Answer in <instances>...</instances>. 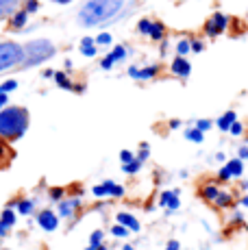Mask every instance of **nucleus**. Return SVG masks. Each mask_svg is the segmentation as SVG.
<instances>
[{"mask_svg":"<svg viewBox=\"0 0 248 250\" xmlns=\"http://www.w3.org/2000/svg\"><path fill=\"white\" fill-rule=\"evenodd\" d=\"M122 9H124V0H87L79 9L76 18H79V24L92 28L111 22Z\"/></svg>","mask_w":248,"mask_h":250,"instance_id":"f257e3e1","label":"nucleus"},{"mask_svg":"<svg viewBox=\"0 0 248 250\" xmlns=\"http://www.w3.org/2000/svg\"><path fill=\"white\" fill-rule=\"evenodd\" d=\"M28 128V111L24 107H4L0 111V139H20Z\"/></svg>","mask_w":248,"mask_h":250,"instance_id":"f03ea898","label":"nucleus"},{"mask_svg":"<svg viewBox=\"0 0 248 250\" xmlns=\"http://www.w3.org/2000/svg\"><path fill=\"white\" fill-rule=\"evenodd\" d=\"M22 50H24L22 68H33V65H40L44 61H48L50 57H55L57 48L50 40H33L26 46H22Z\"/></svg>","mask_w":248,"mask_h":250,"instance_id":"7ed1b4c3","label":"nucleus"},{"mask_svg":"<svg viewBox=\"0 0 248 250\" xmlns=\"http://www.w3.org/2000/svg\"><path fill=\"white\" fill-rule=\"evenodd\" d=\"M198 194H200V198H203L205 203H209L211 207H216V209H231V207L235 205V198H233L231 191L222 189L216 181L203 183L200 189H198Z\"/></svg>","mask_w":248,"mask_h":250,"instance_id":"20e7f679","label":"nucleus"},{"mask_svg":"<svg viewBox=\"0 0 248 250\" xmlns=\"http://www.w3.org/2000/svg\"><path fill=\"white\" fill-rule=\"evenodd\" d=\"M24 61V50L16 42H0V74L11 68H18Z\"/></svg>","mask_w":248,"mask_h":250,"instance_id":"39448f33","label":"nucleus"},{"mask_svg":"<svg viewBox=\"0 0 248 250\" xmlns=\"http://www.w3.org/2000/svg\"><path fill=\"white\" fill-rule=\"evenodd\" d=\"M244 174V161L240 157H233V159L224 161V166L218 170V181H233L240 179Z\"/></svg>","mask_w":248,"mask_h":250,"instance_id":"423d86ee","label":"nucleus"},{"mask_svg":"<svg viewBox=\"0 0 248 250\" xmlns=\"http://www.w3.org/2000/svg\"><path fill=\"white\" fill-rule=\"evenodd\" d=\"M92 194L96 196V198H122L124 187L118 185V183H113V181H103V183H98V185L92 187Z\"/></svg>","mask_w":248,"mask_h":250,"instance_id":"0eeeda50","label":"nucleus"},{"mask_svg":"<svg viewBox=\"0 0 248 250\" xmlns=\"http://www.w3.org/2000/svg\"><path fill=\"white\" fill-rule=\"evenodd\" d=\"M227 26H228V18L222 11H216L205 22V33H207V37H218L227 31Z\"/></svg>","mask_w":248,"mask_h":250,"instance_id":"6e6552de","label":"nucleus"},{"mask_svg":"<svg viewBox=\"0 0 248 250\" xmlns=\"http://www.w3.org/2000/svg\"><path fill=\"white\" fill-rule=\"evenodd\" d=\"M37 224H40L44 230L52 233V230L59 229V215H57L52 209H41L40 213H37Z\"/></svg>","mask_w":248,"mask_h":250,"instance_id":"1a4fd4ad","label":"nucleus"},{"mask_svg":"<svg viewBox=\"0 0 248 250\" xmlns=\"http://www.w3.org/2000/svg\"><path fill=\"white\" fill-rule=\"evenodd\" d=\"M159 205L164 207V209H168L170 213L176 211V209H179V205H181L179 189H165V191H161V194H159Z\"/></svg>","mask_w":248,"mask_h":250,"instance_id":"9d476101","label":"nucleus"},{"mask_svg":"<svg viewBox=\"0 0 248 250\" xmlns=\"http://www.w3.org/2000/svg\"><path fill=\"white\" fill-rule=\"evenodd\" d=\"M116 222L120 224V227H124L126 230H131V233H140L142 230L140 220H137L133 213H128V211H120V213L116 215Z\"/></svg>","mask_w":248,"mask_h":250,"instance_id":"9b49d317","label":"nucleus"},{"mask_svg":"<svg viewBox=\"0 0 248 250\" xmlns=\"http://www.w3.org/2000/svg\"><path fill=\"white\" fill-rule=\"evenodd\" d=\"M157 72H159V65H146V68H135V65H131V68H128V76L135 81H150L157 76Z\"/></svg>","mask_w":248,"mask_h":250,"instance_id":"f8f14e48","label":"nucleus"},{"mask_svg":"<svg viewBox=\"0 0 248 250\" xmlns=\"http://www.w3.org/2000/svg\"><path fill=\"white\" fill-rule=\"evenodd\" d=\"M81 209V200L79 198H68V200H61L59 203V218H65V220H72L76 215V211Z\"/></svg>","mask_w":248,"mask_h":250,"instance_id":"ddd939ff","label":"nucleus"},{"mask_svg":"<svg viewBox=\"0 0 248 250\" xmlns=\"http://www.w3.org/2000/svg\"><path fill=\"white\" fill-rule=\"evenodd\" d=\"M124 57H126V46H116V48H113V50L103 59L100 68H103V70H111L113 65L118 63V61H122V59H124Z\"/></svg>","mask_w":248,"mask_h":250,"instance_id":"4468645a","label":"nucleus"},{"mask_svg":"<svg viewBox=\"0 0 248 250\" xmlns=\"http://www.w3.org/2000/svg\"><path fill=\"white\" fill-rule=\"evenodd\" d=\"M170 70H172V74L179 76V79H187V76L192 74V63H189L185 57H176L172 61V65H170Z\"/></svg>","mask_w":248,"mask_h":250,"instance_id":"2eb2a0df","label":"nucleus"},{"mask_svg":"<svg viewBox=\"0 0 248 250\" xmlns=\"http://www.w3.org/2000/svg\"><path fill=\"white\" fill-rule=\"evenodd\" d=\"M11 227H16V211H13V207H7L0 213V237H4L11 230Z\"/></svg>","mask_w":248,"mask_h":250,"instance_id":"dca6fc26","label":"nucleus"},{"mask_svg":"<svg viewBox=\"0 0 248 250\" xmlns=\"http://www.w3.org/2000/svg\"><path fill=\"white\" fill-rule=\"evenodd\" d=\"M26 22H28V13L24 9H18L11 16V20H9V28H11V31H22V28L26 26Z\"/></svg>","mask_w":248,"mask_h":250,"instance_id":"f3484780","label":"nucleus"},{"mask_svg":"<svg viewBox=\"0 0 248 250\" xmlns=\"http://www.w3.org/2000/svg\"><path fill=\"white\" fill-rule=\"evenodd\" d=\"M233 122H237V113L233 111V109H228V111H224L220 118L216 120V126L220 128V131H228V128L233 126Z\"/></svg>","mask_w":248,"mask_h":250,"instance_id":"a211bd4d","label":"nucleus"},{"mask_svg":"<svg viewBox=\"0 0 248 250\" xmlns=\"http://www.w3.org/2000/svg\"><path fill=\"white\" fill-rule=\"evenodd\" d=\"M22 2L24 0H0V20H4L7 16H13Z\"/></svg>","mask_w":248,"mask_h":250,"instance_id":"6ab92c4d","label":"nucleus"},{"mask_svg":"<svg viewBox=\"0 0 248 250\" xmlns=\"http://www.w3.org/2000/svg\"><path fill=\"white\" fill-rule=\"evenodd\" d=\"M98 48H96V42L92 37H83L81 40V55L83 57H96Z\"/></svg>","mask_w":248,"mask_h":250,"instance_id":"aec40b11","label":"nucleus"},{"mask_svg":"<svg viewBox=\"0 0 248 250\" xmlns=\"http://www.w3.org/2000/svg\"><path fill=\"white\" fill-rule=\"evenodd\" d=\"M13 207H16V211L20 215H28V213H33V209H35V200H18V203H13Z\"/></svg>","mask_w":248,"mask_h":250,"instance_id":"412c9836","label":"nucleus"},{"mask_svg":"<svg viewBox=\"0 0 248 250\" xmlns=\"http://www.w3.org/2000/svg\"><path fill=\"white\" fill-rule=\"evenodd\" d=\"M103 244H104V233L100 229H96L92 235H89V246L85 248V250H98Z\"/></svg>","mask_w":248,"mask_h":250,"instance_id":"4be33fe9","label":"nucleus"},{"mask_svg":"<svg viewBox=\"0 0 248 250\" xmlns=\"http://www.w3.org/2000/svg\"><path fill=\"white\" fill-rule=\"evenodd\" d=\"M185 139H187V142H192V144H203L205 133H200L196 126H189V128H185Z\"/></svg>","mask_w":248,"mask_h":250,"instance_id":"5701e85b","label":"nucleus"},{"mask_svg":"<svg viewBox=\"0 0 248 250\" xmlns=\"http://www.w3.org/2000/svg\"><path fill=\"white\" fill-rule=\"evenodd\" d=\"M164 35H165V26H164V22H152V28H150V40H155V42H161L164 40Z\"/></svg>","mask_w":248,"mask_h":250,"instance_id":"b1692460","label":"nucleus"},{"mask_svg":"<svg viewBox=\"0 0 248 250\" xmlns=\"http://www.w3.org/2000/svg\"><path fill=\"white\" fill-rule=\"evenodd\" d=\"M52 79L57 81V85H59L61 89H70V91L74 89V83L68 79V76H65V72H55V76H52Z\"/></svg>","mask_w":248,"mask_h":250,"instance_id":"393cba45","label":"nucleus"},{"mask_svg":"<svg viewBox=\"0 0 248 250\" xmlns=\"http://www.w3.org/2000/svg\"><path fill=\"white\" fill-rule=\"evenodd\" d=\"M142 166H144V163H142V161L135 157V159H133L131 163H126V166H122V172H124V174H137V172L142 170Z\"/></svg>","mask_w":248,"mask_h":250,"instance_id":"a878e982","label":"nucleus"},{"mask_svg":"<svg viewBox=\"0 0 248 250\" xmlns=\"http://www.w3.org/2000/svg\"><path fill=\"white\" fill-rule=\"evenodd\" d=\"M189 50H192V42H189L187 37L179 40V44H176V57H185Z\"/></svg>","mask_w":248,"mask_h":250,"instance_id":"bb28decb","label":"nucleus"},{"mask_svg":"<svg viewBox=\"0 0 248 250\" xmlns=\"http://www.w3.org/2000/svg\"><path fill=\"white\" fill-rule=\"evenodd\" d=\"M152 22H155V20H148V18H142V20H140V24H137V31H140L142 35H150Z\"/></svg>","mask_w":248,"mask_h":250,"instance_id":"cd10ccee","label":"nucleus"},{"mask_svg":"<svg viewBox=\"0 0 248 250\" xmlns=\"http://www.w3.org/2000/svg\"><path fill=\"white\" fill-rule=\"evenodd\" d=\"M194 126H196L200 133H207L209 128L213 126V122H211V120H207V118H203V120H196V122H194Z\"/></svg>","mask_w":248,"mask_h":250,"instance_id":"c85d7f7f","label":"nucleus"},{"mask_svg":"<svg viewBox=\"0 0 248 250\" xmlns=\"http://www.w3.org/2000/svg\"><path fill=\"white\" fill-rule=\"evenodd\" d=\"M128 233H131V230H126L124 227H120V224H113V227H111V235H113V237L124 239V237H128Z\"/></svg>","mask_w":248,"mask_h":250,"instance_id":"c756f323","label":"nucleus"},{"mask_svg":"<svg viewBox=\"0 0 248 250\" xmlns=\"http://www.w3.org/2000/svg\"><path fill=\"white\" fill-rule=\"evenodd\" d=\"M18 89V81L16 79H9L4 81V83H0V91H4V94H9V91Z\"/></svg>","mask_w":248,"mask_h":250,"instance_id":"7c9ffc66","label":"nucleus"},{"mask_svg":"<svg viewBox=\"0 0 248 250\" xmlns=\"http://www.w3.org/2000/svg\"><path fill=\"white\" fill-rule=\"evenodd\" d=\"M63 194H65L63 187H52V189H50V200H57V203H61V200H63Z\"/></svg>","mask_w":248,"mask_h":250,"instance_id":"2f4dec72","label":"nucleus"},{"mask_svg":"<svg viewBox=\"0 0 248 250\" xmlns=\"http://www.w3.org/2000/svg\"><path fill=\"white\" fill-rule=\"evenodd\" d=\"M94 42H96V46H109L111 44V35H109V33H100Z\"/></svg>","mask_w":248,"mask_h":250,"instance_id":"473e14b6","label":"nucleus"},{"mask_svg":"<svg viewBox=\"0 0 248 250\" xmlns=\"http://www.w3.org/2000/svg\"><path fill=\"white\" fill-rule=\"evenodd\" d=\"M148 155H150V146H148V144H142V146H140V155H137V159H140L142 163H144L146 159H148Z\"/></svg>","mask_w":248,"mask_h":250,"instance_id":"72a5a7b5","label":"nucleus"},{"mask_svg":"<svg viewBox=\"0 0 248 250\" xmlns=\"http://www.w3.org/2000/svg\"><path fill=\"white\" fill-rule=\"evenodd\" d=\"M228 133H231L233 137H237V135H242V133H244V124L242 122H233V126L228 128Z\"/></svg>","mask_w":248,"mask_h":250,"instance_id":"f704fd0d","label":"nucleus"},{"mask_svg":"<svg viewBox=\"0 0 248 250\" xmlns=\"http://www.w3.org/2000/svg\"><path fill=\"white\" fill-rule=\"evenodd\" d=\"M133 159H135V155H133L131 150H120V161H122V166H126V163H131Z\"/></svg>","mask_w":248,"mask_h":250,"instance_id":"c9c22d12","label":"nucleus"},{"mask_svg":"<svg viewBox=\"0 0 248 250\" xmlns=\"http://www.w3.org/2000/svg\"><path fill=\"white\" fill-rule=\"evenodd\" d=\"M24 4H26L24 7L26 13H35L37 9H40V2H37V0H24Z\"/></svg>","mask_w":248,"mask_h":250,"instance_id":"e433bc0d","label":"nucleus"},{"mask_svg":"<svg viewBox=\"0 0 248 250\" xmlns=\"http://www.w3.org/2000/svg\"><path fill=\"white\" fill-rule=\"evenodd\" d=\"M205 50V46H203V42H192V52H196V55H198V52H203Z\"/></svg>","mask_w":248,"mask_h":250,"instance_id":"4c0bfd02","label":"nucleus"},{"mask_svg":"<svg viewBox=\"0 0 248 250\" xmlns=\"http://www.w3.org/2000/svg\"><path fill=\"white\" fill-rule=\"evenodd\" d=\"M164 250H181V244L176 242V239H170V242H168V246H165Z\"/></svg>","mask_w":248,"mask_h":250,"instance_id":"58836bf2","label":"nucleus"},{"mask_svg":"<svg viewBox=\"0 0 248 250\" xmlns=\"http://www.w3.org/2000/svg\"><path fill=\"white\" fill-rule=\"evenodd\" d=\"M7 103H9V96L4 94V91H0V111H2V109L7 107Z\"/></svg>","mask_w":248,"mask_h":250,"instance_id":"ea45409f","label":"nucleus"},{"mask_svg":"<svg viewBox=\"0 0 248 250\" xmlns=\"http://www.w3.org/2000/svg\"><path fill=\"white\" fill-rule=\"evenodd\" d=\"M237 152H240V159L242 161H248V146H242Z\"/></svg>","mask_w":248,"mask_h":250,"instance_id":"a19ab883","label":"nucleus"},{"mask_svg":"<svg viewBox=\"0 0 248 250\" xmlns=\"http://www.w3.org/2000/svg\"><path fill=\"white\" fill-rule=\"evenodd\" d=\"M4 152H7V155H11V150H9V148H7V146H4V144H2V142H0V157H2V155H4ZM0 166H2V163H0Z\"/></svg>","mask_w":248,"mask_h":250,"instance_id":"79ce46f5","label":"nucleus"},{"mask_svg":"<svg viewBox=\"0 0 248 250\" xmlns=\"http://www.w3.org/2000/svg\"><path fill=\"white\" fill-rule=\"evenodd\" d=\"M181 126V120H170V128H179Z\"/></svg>","mask_w":248,"mask_h":250,"instance_id":"37998d69","label":"nucleus"},{"mask_svg":"<svg viewBox=\"0 0 248 250\" xmlns=\"http://www.w3.org/2000/svg\"><path fill=\"white\" fill-rule=\"evenodd\" d=\"M52 76H55V72L52 70H44V79H52Z\"/></svg>","mask_w":248,"mask_h":250,"instance_id":"c03bdc74","label":"nucleus"},{"mask_svg":"<svg viewBox=\"0 0 248 250\" xmlns=\"http://www.w3.org/2000/svg\"><path fill=\"white\" fill-rule=\"evenodd\" d=\"M240 205H242V207H244V209H248V196H244V198H242V200H240Z\"/></svg>","mask_w":248,"mask_h":250,"instance_id":"a18cd8bd","label":"nucleus"},{"mask_svg":"<svg viewBox=\"0 0 248 250\" xmlns=\"http://www.w3.org/2000/svg\"><path fill=\"white\" fill-rule=\"evenodd\" d=\"M52 2H57V4H70L72 0H52Z\"/></svg>","mask_w":248,"mask_h":250,"instance_id":"49530a36","label":"nucleus"},{"mask_svg":"<svg viewBox=\"0 0 248 250\" xmlns=\"http://www.w3.org/2000/svg\"><path fill=\"white\" fill-rule=\"evenodd\" d=\"M122 250H135V248H133V244H124Z\"/></svg>","mask_w":248,"mask_h":250,"instance_id":"de8ad7c7","label":"nucleus"},{"mask_svg":"<svg viewBox=\"0 0 248 250\" xmlns=\"http://www.w3.org/2000/svg\"><path fill=\"white\" fill-rule=\"evenodd\" d=\"M242 189H246V191H248V181H246V183H242Z\"/></svg>","mask_w":248,"mask_h":250,"instance_id":"09e8293b","label":"nucleus"},{"mask_svg":"<svg viewBox=\"0 0 248 250\" xmlns=\"http://www.w3.org/2000/svg\"><path fill=\"white\" fill-rule=\"evenodd\" d=\"M98 250H109V248H107V246H104V244H103V246H100Z\"/></svg>","mask_w":248,"mask_h":250,"instance_id":"8fccbe9b","label":"nucleus"},{"mask_svg":"<svg viewBox=\"0 0 248 250\" xmlns=\"http://www.w3.org/2000/svg\"><path fill=\"white\" fill-rule=\"evenodd\" d=\"M0 250H9V248H0Z\"/></svg>","mask_w":248,"mask_h":250,"instance_id":"3c124183","label":"nucleus"}]
</instances>
